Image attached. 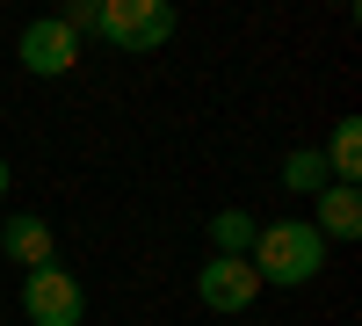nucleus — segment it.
Instances as JSON below:
<instances>
[{"label":"nucleus","instance_id":"nucleus-4","mask_svg":"<svg viewBox=\"0 0 362 326\" xmlns=\"http://www.w3.org/2000/svg\"><path fill=\"white\" fill-rule=\"evenodd\" d=\"M15 58H22V73L58 80V73H73V66H80V37H73V29L58 22V15H37V22H22Z\"/></svg>","mask_w":362,"mask_h":326},{"label":"nucleus","instance_id":"nucleus-8","mask_svg":"<svg viewBox=\"0 0 362 326\" xmlns=\"http://www.w3.org/2000/svg\"><path fill=\"white\" fill-rule=\"evenodd\" d=\"M326 174H334V182H355V174H362V124H355V116H341V124H334V145H326Z\"/></svg>","mask_w":362,"mask_h":326},{"label":"nucleus","instance_id":"nucleus-10","mask_svg":"<svg viewBox=\"0 0 362 326\" xmlns=\"http://www.w3.org/2000/svg\"><path fill=\"white\" fill-rule=\"evenodd\" d=\"M334 174H326V160L312 153V145H297V153H283V189H297V196H319Z\"/></svg>","mask_w":362,"mask_h":326},{"label":"nucleus","instance_id":"nucleus-2","mask_svg":"<svg viewBox=\"0 0 362 326\" xmlns=\"http://www.w3.org/2000/svg\"><path fill=\"white\" fill-rule=\"evenodd\" d=\"M174 29H181L174 0H102V15H95V37H109L116 51H131V58L160 51Z\"/></svg>","mask_w":362,"mask_h":326},{"label":"nucleus","instance_id":"nucleus-11","mask_svg":"<svg viewBox=\"0 0 362 326\" xmlns=\"http://www.w3.org/2000/svg\"><path fill=\"white\" fill-rule=\"evenodd\" d=\"M95 15H102V0H73V8H66V15H58V22H66V29H73V37H80V29H95Z\"/></svg>","mask_w":362,"mask_h":326},{"label":"nucleus","instance_id":"nucleus-7","mask_svg":"<svg viewBox=\"0 0 362 326\" xmlns=\"http://www.w3.org/2000/svg\"><path fill=\"white\" fill-rule=\"evenodd\" d=\"M0 254H8L22 276H29V269H44V261H51V225H44L37 211H15L8 225H0Z\"/></svg>","mask_w":362,"mask_h":326},{"label":"nucleus","instance_id":"nucleus-13","mask_svg":"<svg viewBox=\"0 0 362 326\" xmlns=\"http://www.w3.org/2000/svg\"><path fill=\"white\" fill-rule=\"evenodd\" d=\"M0 319H8V298H0Z\"/></svg>","mask_w":362,"mask_h":326},{"label":"nucleus","instance_id":"nucleus-3","mask_svg":"<svg viewBox=\"0 0 362 326\" xmlns=\"http://www.w3.org/2000/svg\"><path fill=\"white\" fill-rule=\"evenodd\" d=\"M22 312H29V326H80L87 319V290H80L73 269L44 261V269H29V283H22Z\"/></svg>","mask_w":362,"mask_h":326},{"label":"nucleus","instance_id":"nucleus-1","mask_svg":"<svg viewBox=\"0 0 362 326\" xmlns=\"http://www.w3.org/2000/svg\"><path fill=\"white\" fill-rule=\"evenodd\" d=\"M247 261H254L261 290H305L326 269V240L312 232V218H276V225H261V240H254Z\"/></svg>","mask_w":362,"mask_h":326},{"label":"nucleus","instance_id":"nucleus-6","mask_svg":"<svg viewBox=\"0 0 362 326\" xmlns=\"http://www.w3.org/2000/svg\"><path fill=\"white\" fill-rule=\"evenodd\" d=\"M312 232H319L326 247H334V240H362V189H355V182H326Z\"/></svg>","mask_w":362,"mask_h":326},{"label":"nucleus","instance_id":"nucleus-9","mask_svg":"<svg viewBox=\"0 0 362 326\" xmlns=\"http://www.w3.org/2000/svg\"><path fill=\"white\" fill-rule=\"evenodd\" d=\"M203 232H210V247H218V254H239V261H247V254H254V240H261V225H254L247 211H218Z\"/></svg>","mask_w":362,"mask_h":326},{"label":"nucleus","instance_id":"nucleus-5","mask_svg":"<svg viewBox=\"0 0 362 326\" xmlns=\"http://www.w3.org/2000/svg\"><path fill=\"white\" fill-rule=\"evenodd\" d=\"M196 298L210 312H247L261 298V276H254V261H239V254H210L203 269H196Z\"/></svg>","mask_w":362,"mask_h":326},{"label":"nucleus","instance_id":"nucleus-12","mask_svg":"<svg viewBox=\"0 0 362 326\" xmlns=\"http://www.w3.org/2000/svg\"><path fill=\"white\" fill-rule=\"evenodd\" d=\"M8 182H15V174H8V160H0V196H8Z\"/></svg>","mask_w":362,"mask_h":326}]
</instances>
